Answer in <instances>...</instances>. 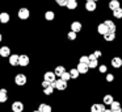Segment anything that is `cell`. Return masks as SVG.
<instances>
[{
  "label": "cell",
  "instance_id": "cell-29",
  "mask_svg": "<svg viewBox=\"0 0 122 112\" xmlns=\"http://www.w3.org/2000/svg\"><path fill=\"white\" fill-rule=\"evenodd\" d=\"M113 12V17L114 19H122V8H118V9H116V11H112Z\"/></svg>",
  "mask_w": 122,
  "mask_h": 112
},
{
  "label": "cell",
  "instance_id": "cell-33",
  "mask_svg": "<svg viewBox=\"0 0 122 112\" xmlns=\"http://www.w3.org/2000/svg\"><path fill=\"white\" fill-rule=\"evenodd\" d=\"M119 107H121V101H118V100H114L113 103H112V106H110V109H112V111H114V109L119 108Z\"/></svg>",
  "mask_w": 122,
  "mask_h": 112
},
{
  "label": "cell",
  "instance_id": "cell-22",
  "mask_svg": "<svg viewBox=\"0 0 122 112\" xmlns=\"http://www.w3.org/2000/svg\"><path fill=\"white\" fill-rule=\"evenodd\" d=\"M104 22H105V25L108 27L109 32H116V30H117V25L114 24V21H112V20L108 19V20H105Z\"/></svg>",
  "mask_w": 122,
  "mask_h": 112
},
{
  "label": "cell",
  "instance_id": "cell-36",
  "mask_svg": "<svg viewBox=\"0 0 122 112\" xmlns=\"http://www.w3.org/2000/svg\"><path fill=\"white\" fill-rule=\"evenodd\" d=\"M51 83H49V82H46V80H43L42 83H41V86H42V88H45V87H47V86H50Z\"/></svg>",
  "mask_w": 122,
  "mask_h": 112
},
{
  "label": "cell",
  "instance_id": "cell-10",
  "mask_svg": "<svg viewBox=\"0 0 122 112\" xmlns=\"http://www.w3.org/2000/svg\"><path fill=\"white\" fill-rule=\"evenodd\" d=\"M9 56H11V48L9 46H1L0 48V57L9 58Z\"/></svg>",
  "mask_w": 122,
  "mask_h": 112
},
{
  "label": "cell",
  "instance_id": "cell-24",
  "mask_svg": "<svg viewBox=\"0 0 122 112\" xmlns=\"http://www.w3.org/2000/svg\"><path fill=\"white\" fill-rule=\"evenodd\" d=\"M54 86L53 84H50V86H47V87H45L43 88V95H46V96H50V95H53L54 94Z\"/></svg>",
  "mask_w": 122,
  "mask_h": 112
},
{
  "label": "cell",
  "instance_id": "cell-1",
  "mask_svg": "<svg viewBox=\"0 0 122 112\" xmlns=\"http://www.w3.org/2000/svg\"><path fill=\"white\" fill-rule=\"evenodd\" d=\"M51 84H53L54 88L58 90V91H64V90H67V87H68V82L63 80L62 78H58V79H56L54 83H51Z\"/></svg>",
  "mask_w": 122,
  "mask_h": 112
},
{
  "label": "cell",
  "instance_id": "cell-34",
  "mask_svg": "<svg viewBox=\"0 0 122 112\" xmlns=\"http://www.w3.org/2000/svg\"><path fill=\"white\" fill-rule=\"evenodd\" d=\"M67 1H68V0H55V3L58 4L59 7H66L67 6Z\"/></svg>",
  "mask_w": 122,
  "mask_h": 112
},
{
  "label": "cell",
  "instance_id": "cell-38",
  "mask_svg": "<svg viewBox=\"0 0 122 112\" xmlns=\"http://www.w3.org/2000/svg\"><path fill=\"white\" fill-rule=\"evenodd\" d=\"M104 112H113V111H112L110 108H106V109H105V111H104Z\"/></svg>",
  "mask_w": 122,
  "mask_h": 112
},
{
  "label": "cell",
  "instance_id": "cell-6",
  "mask_svg": "<svg viewBox=\"0 0 122 112\" xmlns=\"http://www.w3.org/2000/svg\"><path fill=\"white\" fill-rule=\"evenodd\" d=\"M17 16H19V19L21 20H28L30 16V11L28 8H20L19 12H17Z\"/></svg>",
  "mask_w": 122,
  "mask_h": 112
},
{
  "label": "cell",
  "instance_id": "cell-19",
  "mask_svg": "<svg viewBox=\"0 0 122 112\" xmlns=\"http://www.w3.org/2000/svg\"><path fill=\"white\" fill-rule=\"evenodd\" d=\"M38 109H40L41 112H53L51 106H50V104H47V103H41L40 106H38Z\"/></svg>",
  "mask_w": 122,
  "mask_h": 112
},
{
  "label": "cell",
  "instance_id": "cell-5",
  "mask_svg": "<svg viewBox=\"0 0 122 112\" xmlns=\"http://www.w3.org/2000/svg\"><path fill=\"white\" fill-rule=\"evenodd\" d=\"M43 80H46V82L49 83H54L56 80V75L54 71H46L45 74H43Z\"/></svg>",
  "mask_w": 122,
  "mask_h": 112
},
{
  "label": "cell",
  "instance_id": "cell-13",
  "mask_svg": "<svg viewBox=\"0 0 122 112\" xmlns=\"http://www.w3.org/2000/svg\"><path fill=\"white\" fill-rule=\"evenodd\" d=\"M81 29H83V24L80 21H72L71 22V30H74L76 33H80Z\"/></svg>",
  "mask_w": 122,
  "mask_h": 112
},
{
  "label": "cell",
  "instance_id": "cell-9",
  "mask_svg": "<svg viewBox=\"0 0 122 112\" xmlns=\"http://www.w3.org/2000/svg\"><path fill=\"white\" fill-rule=\"evenodd\" d=\"M84 8L87 12H95L96 8H97V3L96 1H85Z\"/></svg>",
  "mask_w": 122,
  "mask_h": 112
},
{
  "label": "cell",
  "instance_id": "cell-18",
  "mask_svg": "<svg viewBox=\"0 0 122 112\" xmlns=\"http://www.w3.org/2000/svg\"><path fill=\"white\" fill-rule=\"evenodd\" d=\"M7 100H8V90L0 88V103H5Z\"/></svg>",
  "mask_w": 122,
  "mask_h": 112
},
{
  "label": "cell",
  "instance_id": "cell-26",
  "mask_svg": "<svg viewBox=\"0 0 122 112\" xmlns=\"http://www.w3.org/2000/svg\"><path fill=\"white\" fill-rule=\"evenodd\" d=\"M70 74H71L72 79H77V78H79V75H80V73H79V70H77L76 67H74V69L70 70Z\"/></svg>",
  "mask_w": 122,
  "mask_h": 112
},
{
  "label": "cell",
  "instance_id": "cell-21",
  "mask_svg": "<svg viewBox=\"0 0 122 112\" xmlns=\"http://www.w3.org/2000/svg\"><path fill=\"white\" fill-rule=\"evenodd\" d=\"M77 6H79V4H77V0H68L66 8L70 9V11H75V9L77 8Z\"/></svg>",
  "mask_w": 122,
  "mask_h": 112
},
{
  "label": "cell",
  "instance_id": "cell-4",
  "mask_svg": "<svg viewBox=\"0 0 122 112\" xmlns=\"http://www.w3.org/2000/svg\"><path fill=\"white\" fill-rule=\"evenodd\" d=\"M106 109V106L104 103H93L91 106V112H104Z\"/></svg>",
  "mask_w": 122,
  "mask_h": 112
},
{
  "label": "cell",
  "instance_id": "cell-25",
  "mask_svg": "<svg viewBox=\"0 0 122 112\" xmlns=\"http://www.w3.org/2000/svg\"><path fill=\"white\" fill-rule=\"evenodd\" d=\"M54 19H55V13H54V11H46L45 12V20L46 21H53Z\"/></svg>",
  "mask_w": 122,
  "mask_h": 112
},
{
  "label": "cell",
  "instance_id": "cell-12",
  "mask_svg": "<svg viewBox=\"0 0 122 112\" xmlns=\"http://www.w3.org/2000/svg\"><path fill=\"white\" fill-rule=\"evenodd\" d=\"M108 32H109V29H108V27L105 25V22H100V24L97 25V33H98L100 36L106 34Z\"/></svg>",
  "mask_w": 122,
  "mask_h": 112
},
{
  "label": "cell",
  "instance_id": "cell-8",
  "mask_svg": "<svg viewBox=\"0 0 122 112\" xmlns=\"http://www.w3.org/2000/svg\"><path fill=\"white\" fill-rule=\"evenodd\" d=\"M29 62H30L29 56H26V54H21V56H20V59H19V66H21V67H26L28 65H29Z\"/></svg>",
  "mask_w": 122,
  "mask_h": 112
},
{
  "label": "cell",
  "instance_id": "cell-41",
  "mask_svg": "<svg viewBox=\"0 0 122 112\" xmlns=\"http://www.w3.org/2000/svg\"><path fill=\"white\" fill-rule=\"evenodd\" d=\"M93 1H96V3H97V1H98V0H93Z\"/></svg>",
  "mask_w": 122,
  "mask_h": 112
},
{
  "label": "cell",
  "instance_id": "cell-14",
  "mask_svg": "<svg viewBox=\"0 0 122 112\" xmlns=\"http://www.w3.org/2000/svg\"><path fill=\"white\" fill-rule=\"evenodd\" d=\"M114 101V98L112 94H105V95L102 96V103L105 104V106H112V103Z\"/></svg>",
  "mask_w": 122,
  "mask_h": 112
},
{
  "label": "cell",
  "instance_id": "cell-40",
  "mask_svg": "<svg viewBox=\"0 0 122 112\" xmlns=\"http://www.w3.org/2000/svg\"><path fill=\"white\" fill-rule=\"evenodd\" d=\"M32 112H41L40 109H34V111H32Z\"/></svg>",
  "mask_w": 122,
  "mask_h": 112
},
{
  "label": "cell",
  "instance_id": "cell-35",
  "mask_svg": "<svg viewBox=\"0 0 122 112\" xmlns=\"http://www.w3.org/2000/svg\"><path fill=\"white\" fill-rule=\"evenodd\" d=\"M93 54H95V57H96V58H101V56H102V51H101V50H95V51H93Z\"/></svg>",
  "mask_w": 122,
  "mask_h": 112
},
{
  "label": "cell",
  "instance_id": "cell-7",
  "mask_svg": "<svg viewBox=\"0 0 122 112\" xmlns=\"http://www.w3.org/2000/svg\"><path fill=\"white\" fill-rule=\"evenodd\" d=\"M110 65L113 69H121L122 67V58L121 57H113V58L110 59Z\"/></svg>",
  "mask_w": 122,
  "mask_h": 112
},
{
  "label": "cell",
  "instance_id": "cell-37",
  "mask_svg": "<svg viewBox=\"0 0 122 112\" xmlns=\"http://www.w3.org/2000/svg\"><path fill=\"white\" fill-rule=\"evenodd\" d=\"M113 112H122V107H119V108H117V109H114Z\"/></svg>",
  "mask_w": 122,
  "mask_h": 112
},
{
  "label": "cell",
  "instance_id": "cell-30",
  "mask_svg": "<svg viewBox=\"0 0 122 112\" xmlns=\"http://www.w3.org/2000/svg\"><path fill=\"white\" fill-rule=\"evenodd\" d=\"M76 37H77V33L74 32V30H70V32L67 33V38H68L70 41H75V40H76Z\"/></svg>",
  "mask_w": 122,
  "mask_h": 112
},
{
  "label": "cell",
  "instance_id": "cell-31",
  "mask_svg": "<svg viewBox=\"0 0 122 112\" xmlns=\"http://www.w3.org/2000/svg\"><path fill=\"white\" fill-rule=\"evenodd\" d=\"M79 63H85V65H88V63H89V56H85V54H84V56H81V57L79 58Z\"/></svg>",
  "mask_w": 122,
  "mask_h": 112
},
{
  "label": "cell",
  "instance_id": "cell-32",
  "mask_svg": "<svg viewBox=\"0 0 122 112\" xmlns=\"http://www.w3.org/2000/svg\"><path fill=\"white\" fill-rule=\"evenodd\" d=\"M61 78H62L63 80H66V82H68L70 79H72V78H71V74H70V71H64L63 74H62Z\"/></svg>",
  "mask_w": 122,
  "mask_h": 112
},
{
  "label": "cell",
  "instance_id": "cell-27",
  "mask_svg": "<svg viewBox=\"0 0 122 112\" xmlns=\"http://www.w3.org/2000/svg\"><path fill=\"white\" fill-rule=\"evenodd\" d=\"M114 79H116V77H114L113 73H106V74H105V80L108 83H113Z\"/></svg>",
  "mask_w": 122,
  "mask_h": 112
},
{
  "label": "cell",
  "instance_id": "cell-11",
  "mask_svg": "<svg viewBox=\"0 0 122 112\" xmlns=\"http://www.w3.org/2000/svg\"><path fill=\"white\" fill-rule=\"evenodd\" d=\"M108 8L110 11H116V9L121 8V3H119V0H110L108 3Z\"/></svg>",
  "mask_w": 122,
  "mask_h": 112
},
{
  "label": "cell",
  "instance_id": "cell-42",
  "mask_svg": "<svg viewBox=\"0 0 122 112\" xmlns=\"http://www.w3.org/2000/svg\"><path fill=\"white\" fill-rule=\"evenodd\" d=\"M0 13H1V12H0Z\"/></svg>",
  "mask_w": 122,
  "mask_h": 112
},
{
  "label": "cell",
  "instance_id": "cell-23",
  "mask_svg": "<svg viewBox=\"0 0 122 112\" xmlns=\"http://www.w3.org/2000/svg\"><path fill=\"white\" fill-rule=\"evenodd\" d=\"M64 71H66V67H64L63 65H58V66L54 69V73H55V75H56L58 78H61L62 74H63Z\"/></svg>",
  "mask_w": 122,
  "mask_h": 112
},
{
  "label": "cell",
  "instance_id": "cell-17",
  "mask_svg": "<svg viewBox=\"0 0 122 112\" xmlns=\"http://www.w3.org/2000/svg\"><path fill=\"white\" fill-rule=\"evenodd\" d=\"M102 37H104V41H105V42H113V41L116 40V32H108L106 34H104Z\"/></svg>",
  "mask_w": 122,
  "mask_h": 112
},
{
  "label": "cell",
  "instance_id": "cell-3",
  "mask_svg": "<svg viewBox=\"0 0 122 112\" xmlns=\"http://www.w3.org/2000/svg\"><path fill=\"white\" fill-rule=\"evenodd\" d=\"M11 108H12V112H24L25 106H24V103H22V101L16 100V101H13V103H12Z\"/></svg>",
  "mask_w": 122,
  "mask_h": 112
},
{
  "label": "cell",
  "instance_id": "cell-28",
  "mask_svg": "<svg viewBox=\"0 0 122 112\" xmlns=\"http://www.w3.org/2000/svg\"><path fill=\"white\" fill-rule=\"evenodd\" d=\"M98 73H100V74H106V73H109L108 71V66H106L105 63L98 65Z\"/></svg>",
  "mask_w": 122,
  "mask_h": 112
},
{
  "label": "cell",
  "instance_id": "cell-43",
  "mask_svg": "<svg viewBox=\"0 0 122 112\" xmlns=\"http://www.w3.org/2000/svg\"><path fill=\"white\" fill-rule=\"evenodd\" d=\"M0 58H1V57H0Z\"/></svg>",
  "mask_w": 122,
  "mask_h": 112
},
{
  "label": "cell",
  "instance_id": "cell-16",
  "mask_svg": "<svg viewBox=\"0 0 122 112\" xmlns=\"http://www.w3.org/2000/svg\"><path fill=\"white\" fill-rule=\"evenodd\" d=\"M19 59H20V56L19 54H11L9 56V65L11 66H19Z\"/></svg>",
  "mask_w": 122,
  "mask_h": 112
},
{
  "label": "cell",
  "instance_id": "cell-39",
  "mask_svg": "<svg viewBox=\"0 0 122 112\" xmlns=\"http://www.w3.org/2000/svg\"><path fill=\"white\" fill-rule=\"evenodd\" d=\"M3 41V36H1V33H0V42Z\"/></svg>",
  "mask_w": 122,
  "mask_h": 112
},
{
  "label": "cell",
  "instance_id": "cell-15",
  "mask_svg": "<svg viewBox=\"0 0 122 112\" xmlns=\"http://www.w3.org/2000/svg\"><path fill=\"white\" fill-rule=\"evenodd\" d=\"M76 69L79 70L80 74H88V73H89V70H91L89 66H88V65H85V63H77Z\"/></svg>",
  "mask_w": 122,
  "mask_h": 112
},
{
  "label": "cell",
  "instance_id": "cell-2",
  "mask_svg": "<svg viewBox=\"0 0 122 112\" xmlns=\"http://www.w3.org/2000/svg\"><path fill=\"white\" fill-rule=\"evenodd\" d=\"M28 82V77L25 74H22V73H19V74H16V77H15V84L19 86V87H22V86H25Z\"/></svg>",
  "mask_w": 122,
  "mask_h": 112
},
{
  "label": "cell",
  "instance_id": "cell-20",
  "mask_svg": "<svg viewBox=\"0 0 122 112\" xmlns=\"http://www.w3.org/2000/svg\"><path fill=\"white\" fill-rule=\"evenodd\" d=\"M9 20H11V16H9L8 12H1L0 13V22L1 24H7V22H9Z\"/></svg>",
  "mask_w": 122,
  "mask_h": 112
}]
</instances>
